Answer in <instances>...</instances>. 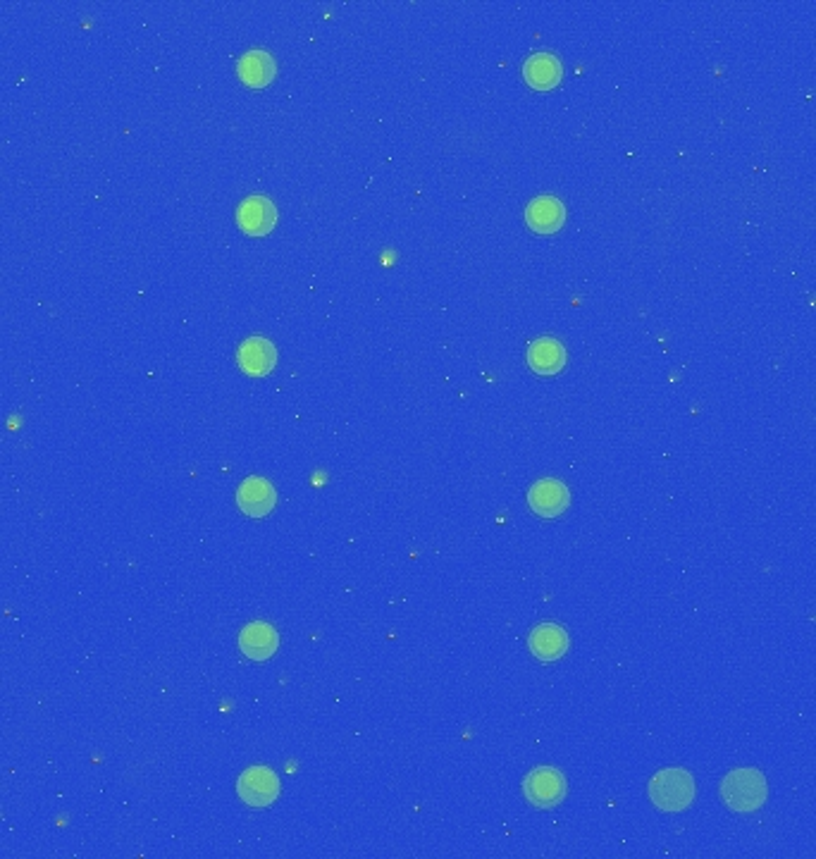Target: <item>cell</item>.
<instances>
[{
	"instance_id": "6da1fadb",
	"label": "cell",
	"mask_w": 816,
	"mask_h": 859,
	"mask_svg": "<svg viewBox=\"0 0 816 859\" xmlns=\"http://www.w3.org/2000/svg\"><path fill=\"white\" fill-rule=\"evenodd\" d=\"M721 797L733 812H757L766 802L764 776L754 769L731 771L721 783Z\"/></svg>"
},
{
	"instance_id": "7a4b0ae2",
	"label": "cell",
	"mask_w": 816,
	"mask_h": 859,
	"mask_svg": "<svg viewBox=\"0 0 816 859\" xmlns=\"http://www.w3.org/2000/svg\"><path fill=\"white\" fill-rule=\"evenodd\" d=\"M649 797L661 812H683L695 800V781L683 769L659 771L649 781Z\"/></svg>"
},
{
	"instance_id": "3957f363",
	"label": "cell",
	"mask_w": 816,
	"mask_h": 859,
	"mask_svg": "<svg viewBox=\"0 0 816 859\" xmlns=\"http://www.w3.org/2000/svg\"><path fill=\"white\" fill-rule=\"evenodd\" d=\"M523 793L535 807H556L566 797V778L552 766H540L525 776Z\"/></svg>"
},
{
	"instance_id": "277c9868",
	"label": "cell",
	"mask_w": 816,
	"mask_h": 859,
	"mask_svg": "<svg viewBox=\"0 0 816 859\" xmlns=\"http://www.w3.org/2000/svg\"><path fill=\"white\" fill-rule=\"evenodd\" d=\"M237 793L246 805L251 807H268L280 795V781L272 774L268 766H253L246 769L237 781Z\"/></svg>"
},
{
	"instance_id": "5b68a950",
	"label": "cell",
	"mask_w": 816,
	"mask_h": 859,
	"mask_svg": "<svg viewBox=\"0 0 816 859\" xmlns=\"http://www.w3.org/2000/svg\"><path fill=\"white\" fill-rule=\"evenodd\" d=\"M528 502H530V509H533L537 516L556 518L568 509V504H571V494H568V487L564 482L547 478V480L535 482L533 490L528 494Z\"/></svg>"
},
{
	"instance_id": "8992f818",
	"label": "cell",
	"mask_w": 816,
	"mask_h": 859,
	"mask_svg": "<svg viewBox=\"0 0 816 859\" xmlns=\"http://www.w3.org/2000/svg\"><path fill=\"white\" fill-rule=\"evenodd\" d=\"M239 227L251 237H263L277 222V210L265 196H249L237 210Z\"/></svg>"
},
{
	"instance_id": "52a82bcc",
	"label": "cell",
	"mask_w": 816,
	"mask_h": 859,
	"mask_svg": "<svg viewBox=\"0 0 816 859\" xmlns=\"http://www.w3.org/2000/svg\"><path fill=\"white\" fill-rule=\"evenodd\" d=\"M277 502L275 487L265 478H246L237 490V504L246 516H268Z\"/></svg>"
},
{
	"instance_id": "ba28073f",
	"label": "cell",
	"mask_w": 816,
	"mask_h": 859,
	"mask_svg": "<svg viewBox=\"0 0 816 859\" xmlns=\"http://www.w3.org/2000/svg\"><path fill=\"white\" fill-rule=\"evenodd\" d=\"M277 645H280V635L270 623L256 621L249 623L239 635V647L246 657L253 661H265L275 654Z\"/></svg>"
},
{
	"instance_id": "9c48e42d",
	"label": "cell",
	"mask_w": 816,
	"mask_h": 859,
	"mask_svg": "<svg viewBox=\"0 0 816 859\" xmlns=\"http://www.w3.org/2000/svg\"><path fill=\"white\" fill-rule=\"evenodd\" d=\"M239 366L244 373L256 375V378H263V375H268L272 368H275L277 363V351L275 346H272L268 339L263 337H249L244 344L239 346Z\"/></svg>"
},
{
	"instance_id": "30bf717a",
	"label": "cell",
	"mask_w": 816,
	"mask_h": 859,
	"mask_svg": "<svg viewBox=\"0 0 816 859\" xmlns=\"http://www.w3.org/2000/svg\"><path fill=\"white\" fill-rule=\"evenodd\" d=\"M528 642L535 657L542 661L561 659L568 652V647H571L568 633L561 626H556V623H542V626H537L533 633H530Z\"/></svg>"
},
{
	"instance_id": "8fae6325",
	"label": "cell",
	"mask_w": 816,
	"mask_h": 859,
	"mask_svg": "<svg viewBox=\"0 0 816 859\" xmlns=\"http://www.w3.org/2000/svg\"><path fill=\"white\" fill-rule=\"evenodd\" d=\"M528 363L537 375H556L566 366V349L552 337L535 339L528 349Z\"/></svg>"
},
{
	"instance_id": "7c38bea8",
	"label": "cell",
	"mask_w": 816,
	"mask_h": 859,
	"mask_svg": "<svg viewBox=\"0 0 816 859\" xmlns=\"http://www.w3.org/2000/svg\"><path fill=\"white\" fill-rule=\"evenodd\" d=\"M561 74H564V70H561V63L549 53L530 55V58L525 60V65H523L525 82H528L537 91L554 89V86L561 82Z\"/></svg>"
},
{
	"instance_id": "4fadbf2b",
	"label": "cell",
	"mask_w": 816,
	"mask_h": 859,
	"mask_svg": "<svg viewBox=\"0 0 816 859\" xmlns=\"http://www.w3.org/2000/svg\"><path fill=\"white\" fill-rule=\"evenodd\" d=\"M525 220L537 234H552L564 225L566 210L561 206V201L552 199V196H540L525 210Z\"/></svg>"
},
{
	"instance_id": "5bb4252c",
	"label": "cell",
	"mask_w": 816,
	"mask_h": 859,
	"mask_svg": "<svg viewBox=\"0 0 816 859\" xmlns=\"http://www.w3.org/2000/svg\"><path fill=\"white\" fill-rule=\"evenodd\" d=\"M237 72L241 82L249 84L251 89H263L275 77V60L265 51H249L239 60Z\"/></svg>"
}]
</instances>
